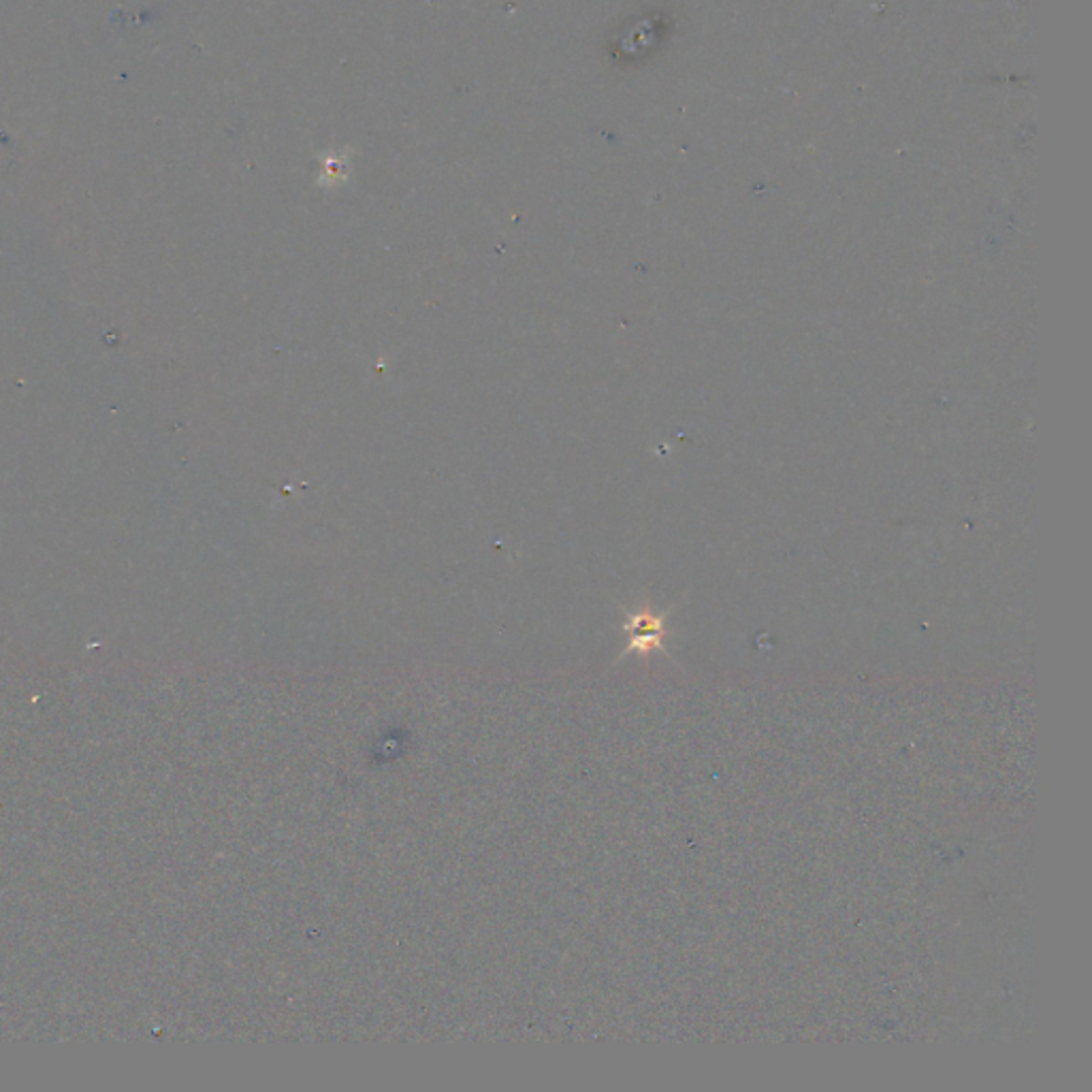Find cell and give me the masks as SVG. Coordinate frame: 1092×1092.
Segmentation results:
<instances>
[{"label":"cell","mask_w":1092,"mask_h":1092,"mask_svg":"<svg viewBox=\"0 0 1092 1092\" xmlns=\"http://www.w3.org/2000/svg\"><path fill=\"white\" fill-rule=\"evenodd\" d=\"M664 619L658 617V614H653L649 610H639L634 612L627 617L625 621V629L629 632V645H627V651H639V653H647L655 647H660V641H662V634H664Z\"/></svg>","instance_id":"cell-1"}]
</instances>
